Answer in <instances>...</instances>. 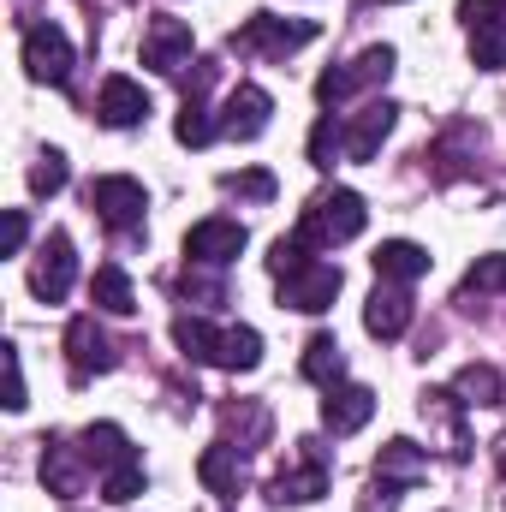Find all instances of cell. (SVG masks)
<instances>
[{"label":"cell","mask_w":506,"mask_h":512,"mask_svg":"<svg viewBox=\"0 0 506 512\" xmlns=\"http://www.w3.org/2000/svg\"><path fill=\"white\" fill-rule=\"evenodd\" d=\"M364 221H370L364 197H358V191H346V185H334V191H322V197L304 209V221H298V239H304L310 251L352 245V239L364 233Z\"/></svg>","instance_id":"cell-1"},{"label":"cell","mask_w":506,"mask_h":512,"mask_svg":"<svg viewBox=\"0 0 506 512\" xmlns=\"http://www.w3.org/2000/svg\"><path fill=\"white\" fill-rule=\"evenodd\" d=\"M393 66H399V54L387 48V42H376V48H364L358 60H346V66H328L322 78H316V102L328 108V114H340L358 90H370V84H387L393 78Z\"/></svg>","instance_id":"cell-2"},{"label":"cell","mask_w":506,"mask_h":512,"mask_svg":"<svg viewBox=\"0 0 506 512\" xmlns=\"http://www.w3.org/2000/svg\"><path fill=\"white\" fill-rule=\"evenodd\" d=\"M316 42V24L310 18H268V12H251L239 30H233V48L239 54H256V60H286L292 48Z\"/></svg>","instance_id":"cell-3"},{"label":"cell","mask_w":506,"mask_h":512,"mask_svg":"<svg viewBox=\"0 0 506 512\" xmlns=\"http://www.w3.org/2000/svg\"><path fill=\"white\" fill-rule=\"evenodd\" d=\"M90 209H96L114 233H143L149 191H143L131 173H102V179H90Z\"/></svg>","instance_id":"cell-4"},{"label":"cell","mask_w":506,"mask_h":512,"mask_svg":"<svg viewBox=\"0 0 506 512\" xmlns=\"http://www.w3.org/2000/svg\"><path fill=\"white\" fill-rule=\"evenodd\" d=\"M328 447L322 441H298V465H286L280 477H274V489H268V501L274 507H304V501H322L328 495Z\"/></svg>","instance_id":"cell-5"},{"label":"cell","mask_w":506,"mask_h":512,"mask_svg":"<svg viewBox=\"0 0 506 512\" xmlns=\"http://www.w3.org/2000/svg\"><path fill=\"white\" fill-rule=\"evenodd\" d=\"M24 72H30L36 84L66 90V84H72V36H66L60 24H30V30H24Z\"/></svg>","instance_id":"cell-6"},{"label":"cell","mask_w":506,"mask_h":512,"mask_svg":"<svg viewBox=\"0 0 506 512\" xmlns=\"http://www.w3.org/2000/svg\"><path fill=\"white\" fill-rule=\"evenodd\" d=\"M340 286H346V274L334 262H304L298 274L280 280V304L286 310H304V316H322V310H334Z\"/></svg>","instance_id":"cell-7"},{"label":"cell","mask_w":506,"mask_h":512,"mask_svg":"<svg viewBox=\"0 0 506 512\" xmlns=\"http://www.w3.org/2000/svg\"><path fill=\"white\" fill-rule=\"evenodd\" d=\"M245 245H251L245 221H227V215H209V221H197V227L185 233V256H191L197 268H227V262H239Z\"/></svg>","instance_id":"cell-8"},{"label":"cell","mask_w":506,"mask_h":512,"mask_svg":"<svg viewBox=\"0 0 506 512\" xmlns=\"http://www.w3.org/2000/svg\"><path fill=\"white\" fill-rule=\"evenodd\" d=\"M191 48H197V36H191V24L185 18H149L143 24V66L149 72H167V78H179L185 72V60H191Z\"/></svg>","instance_id":"cell-9"},{"label":"cell","mask_w":506,"mask_h":512,"mask_svg":"<svg viewBox=\"0 0 506 512\" xmlns=\"http://www.w3.org/2000/svg\"><path fill=\"white\" fill-rule=\"evenodd\" d=\"M72 280H78L72 239H66V233H48L42 251H36V268H30V292H36L42 304H60V298L72 292Z\"/></svg>","instance_id":"cell-10"},{"label":"cell","mask_w":506,"mask_h":512,"mask_svg":"<svg viewBox=\"0 0 506 512\" xmlns=\"http://www.w3.org/2000/svg\"><path fill=\"white\" fill-rule=\"evenodd\" d=\"M149 90L137 84V78H126V72H114V78H102V96H96V120L114 131H131L149 120Z\"/></svg>","instance_id":"cell-11"},{"label":"cell","mask_w":506,"mask_h":512,"mask_svg":"<svg viewBox=\"0 0 506 512\" xmlns=\"http://www.w3.org/2000/svg\"><path fill=\"white\" fill-rule=\"evenodd\" d=\"M268 114H274V96H268L262 84H239V90L227 96V108H221V137L256 143V137L268 131Z\"/></svg>","instance_id":"cell-12"},{"label":"cell","mask_w":506,"mask_h":512,"mask_svg":"<svg viewBox=\"0 0 506 512\" xmlns=\"http://www.w3.org/2000/svg\"><path fill=\"white\" fill-rule=\"evenodd\" d=\"M66 358H72V376H78V382L114 370V340L96 328V316H72V328H66Z\"/></svg>","instance_id":"cell-13"},{"label":"cell","mask_w":506,"mask_h":512,"mask_svg":"<svg viewBox=\"0 0 506 512\" xmlns=\"http://www.w3.org/2000/svg\"><path fill=\"white\" fill-rule=\"evenodd\" d=\"M42 483H48V495L78 501L84 483H90V459H84V447H72V441H42Z\"/></svg>","instance_id":"cell-14"},{"label":"cell","mask_w":506,"mask_h":512,"mask_svg":"<svg viewBox=\"0 0 506 512\" xmlns=\"http://www.w3.org/2000/svg\"><path fill=\"white\" fill-rule=\"evenodd\" d=\"M370 417H376V393L364 382L328 387V399H322V429H328V435H358Z\"/></svg>","instance_id":"cell-15"},{"label":"cell","mask_w":506,"mask_h":512,"mask_svg":"<svg viewBox=\"0 0 506 512\" xmlns=\"http://www.w3.org/2000/svg\"><path fill=\"white\" fill-rule=\"evenodd\" d=\"M364 328H370L376 340H399V334L411 328V292L393 286V280H381L376 292H370V304H364Z\"/></svg>","instance_id":"cell-16"},{"label":"cell","mask_w":506,"mask_h":512,"mask_svg":"<svg viewBox=\"0 0 506 512\" xmlns=\"http://www.w3.org/2000/svg\"><path fill=\"white\" fill-rule=\"evenodd\" d=\"M393 126H399V108H393V102H370V108L346 126V155H352V161H376V149L387 143Z\"/></svg>","instance_id":"cell-17"},{"label":"cell","mask_w":506,"mask_h":512,"mask_svg":"<svg viewBox=\"0 0 506 512\" xmlns=\"http://www.w3.org/2000/svg\"><path fill=\"white\" fill-rule=\"evenodd\" d=\"M78 447H84L90 471H102V477H108V471H120L126 459H137V447H131V435L120 429V423H90Z\"/></svg>","instance_id":"cell-18"},{"label":"cell","mask_w":506,"mask_h":512,"mask_svg":"<svg viewBox=\"0 0 506 512\" xmlns=\"http://www.w3.org/2000/svg\"><path fill=\"white\" fill-rule=\"evenodd\" d=\"M429 477V459H423V447H411V441H387L376 453V483H393L399 495L405 489H417Z\"/></svg>","instance_id":"cell-19"},{"label":"cell","mask_w":506,"mask_h":512,"mask_svg":"<svg viewBox=\"0 0 506 512\" xmlns=\"http://www.w3.org/2000/svg\"><path fill=\"white\" fill-rule=\"evenodd\" d=\"M173 340L191 364H227V328L203 322V316H179L173 322Z\"/></svg>","instance_id":"cell-20"},{"label":"cell","mask_w":506,"mask_h":512,"mask_svg":"<svg viewBox=\"0 0 506 512\" xmlns=\"http://www.w3.org/2000/svg\"><path fill=\"white\" fill-rule=\"evenodd\" d=\"M197 477H203V489L209 495H221V501H233L239 489H245V459H239V447H203V459H197Z\"/></svg>","instance_id":"cell-21"},{"label":"cell","mask_w":506,"mask_h":512,"mask_svg":"<svg viewBox=\"0 0 506 512\" xmlns=\"http://www.w3.org/2000/svg\"><path fill=\"white\" fill-rule=\"evenodd\" d=\"M459 411H465V399H459L453 387H429V393H423V417L447 429V453H453V459L471 453V435H465V417H459Z\"/></svg>","instance_id":"cell-22"},{"label":"cell","mask_w":506,"mask_h":512,"mask_svg":"<svg viewBox=\"0 0 506 512\" xmlns=\"http://www.w3.org/2000/svg\"><path fill=\"white\" fill-rule=\"evenodd\" d=\"M376 274L381 280H393V286H411V280H423L429 274V251L423 245H411V239H387V245H376Z\"/></svg>","instance_id":"cell-23"},{"label":"cell","mask_w":506,"mask_h":512,"mask_svg":"<svg viewBox=\"0 0 506 512\" xmlns=\"http://www.w3.org/2000/svg\"><path fill=\"white\" fill-rule=\"evenodd\" d=\"M298 376L316 382V387L346 382V352H340V340H334V334H310V346H304V358H298Z\"/></svg>","instance_id":"cell-24"},{"label":"cell","mask_w":506,"mask_h":512,"mask_svg":"<svg viewBox=\"0 0 506 512\" xmlns=\"http://www.w3.org/2000/svg\"><path fill=\"white\" fill-rule=\"evenodd\" d=\"M173 137H179L185 149H209V143L221 137V120L209 114L203 96H185V102H179V120H173Z\"/></svg>","instance_id":"cell-25"},{"label":"cell","mask_w":506,"mask_h":512,"mask_svg":"<svg viewBox=\"0 0 506 512\" xmlns=\"http://www.w3.org/2000/svg\"><path fill=\"white\" fill-rule=\"evenodd\" d=\"M90 298H96V310H108V316H131L137 310V292H131V274L126 268H96V280H90Z\"/></svg>","instance_id":"cell-26"},{"label":"cell","mask_w":506,"mask_h":512,"mask_svg":"<svg viewBox=\"0 0 506 512\" xmlns=\"http://www.w3.org/2000/svg\"><path fill=\"white\" fill-rule=\"evenodd\" d=\"M453 393H459L465 405H501L506 399L501 370H489V364H465V370L453 376Z\"/></svg>","instance_id":"cell-27"},{"label":"cell","mask_w":506,"mask_h":512,"mask_svg":"<svg viewBox=\"0 0 506 512\" xmlns=\"http://www.w3.org/2000/svg\"><path fill=\"white\" fill-rule=\"evenodd\" d=\"M340 155H346V120H340V114H322L316 131H310V167H322V173H328Z\"/></svg>","instance_id":"cell-28"},{"label":"cell","mask_w":506,"mask_h":512,"mask_svg":"<svg viewBox=\"0 0 506 512\" xmlns=\"http://www.w3.org/2000/svg\"><path fill=\"white\" fill-rule=\"evenodd\" d=\"M471 66H477V72H501L506 66V18L471 30Z\"/></svg>","instance_id":"cell-29"},{"label":"cell","mask_w":506,"mask_h":512,"mask_svg":"<svg viewBox=\"0 0 506 512\" xmlns=\"http://www.w3.org/2000/svg\"><path fill=\"white\" fill-rule=\"evenodd\" d=\"M489 292H506V256H477L459 280V298H489Z\"/></svg>","instance_id":"cell-30"},{"label":"cell","mask_w":506,"mask_h":512,"mask_svg":"<svg viewBox=\"0 0 506 512\" xmlns=\"http://www.w3.org/2000/svg\"><path fill=\"white\" fill-rule=\"evenodd\" d=\"M66 179H72L66 155H60V149H42V155H36V167H30V191H36V197H60V191H66Z\"/></svg>","instance_id":"cell-31"},{"label":"cell","mask_w":506,"mask_h":512,"mask_svg":"<svg viewBox=\"0 0 506 512\" xmlns=\"http://www.w3.org/2000/svg\"><path fill=\"white\" fill-rule=\"evenodd\" d=\"M143 483H149V477H143V459H126L120 471H108V477H102V501H114V507H131V501L143 495Z\"/></svg>","instance_id":"cell-32"},{"label":"cell","mask_w":506,"mask_h":512,"mask_svg":"<svg viewBox=\"0 0 506 512\" xmlns=\"http://www.w3.org/2000/svg\"><path fill=\"white\" fill-rule=\"evenodd\" d=\"M262 364V334L256 328H227V364L221 370H256Z\"/></svg>","instance_id":"cell-33"},{"label":"cell","mask_w":506,"mask_h":512,"mask_svg":"<svg viewBox=\"0 0 506 512\" xmlns=\"http://www.w3.org/2000/svg\"><path fill=\"white\" fill-rule=\"evenodd\" d=\"M221 185H227V191H233V197H251V203H268V197H274V191H280V185H274V173H268V167H245V173H227V179H221Z\"/></svg>","instance_id":"cell-34"},{"label":"cell","mask_w":506,"mask_h":512,"mask_svg":"<svg viewBox=\"0 0 506 512\" xmlns=\"http://www.w3.org/2000/svg\"><path fill=\"white\" fill-rule=\"evenodd\" d=\"M304 262H316V256H310V245L292 233V239H274V251H268V274H274V280H286V274H298Z\"/></svg>","instance_id":"cell-35"},{"label":"cell","mask_w":506,"mask_h":512,"mask_svg":"<svg viewBox=\"0 0 506 512\" xmlns=\"http://www.w3.org/2000/svg\"><path fill=\"white\" fill-rule=\"evenodd\" d=\"M6 352V411H24L30 399H24V358H18V346H0Z\"/></svg>","instance_id":"cell-36"},{"label":"cell","mask_w":506,"mask_h":512,"mask_svg":"<svg viewBox=\"0 0 506 512\" xmlns=\"http://www.w3.org/2000/svg\"><path fill=\"white\" fill-rule=\"evenodd\" d=\"M24 233H30L24 209H6V227H0V256H18V251H24Z\"/></svg>","instance_id":"cell-37"},{"label":"cell","mask_w":506,"mask_h":512,"mask_svg":"<svg viewBox=\"0 0 506 512\" xmlns=\"http://www.w3.org/2000/svg\"><path fill=\"white\" fill-rule=\"evenodd\" d=\"M501 12H506V0H459V18H465L471 30H477V24H495Z\"/></svg>","instance_id":"cell-38"},{"label":"cell","mask_w":506,"mask_h":512,"mask_svg":"<svg viewBox=\"0 0 506 512\" xmlns=\"http://www.w3.org/2000/svg\"><path fill=\"white\" fill-rule=\"evenodd\" d=\"M370 6H393V0H370Z\"/></svg>","instance_id":"cell-39"}]
</instances>
